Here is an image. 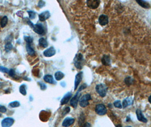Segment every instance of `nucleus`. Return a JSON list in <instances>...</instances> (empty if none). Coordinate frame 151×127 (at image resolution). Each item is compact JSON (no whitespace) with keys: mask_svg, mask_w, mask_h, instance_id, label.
<instances>
[{"mask_svg":"<svg viewBox=\"0 0 151 127\" xmlns=\"http://www.w3.org/2000/svg\"><path fill=\"white\" fill-rule=\"evenodd\" d=\"M136 2H137V3L140 6L144 7L145 9H149V8L150 7V3L147 2L145 1H140V0L136 1Z\"/></svg>","mask_w":151,"mask_h":127,"instance_id":"obj_19","label":"nucleus"},{"mask_svg":"<svg viewBox=\"0 0 151 127\" xmlns=\"http://www.w3.org/2000/svg\"><path fill=\"white\" fill-rule=\"evenodd\" d=\"M99 22L101 26H105L108 23L109 19L107 16L104 14H102L100 16L99 18Z\"/></svg>","mask_w":151,"mask_h":127,"instance_id":"obj_9","label":"nucleus"},{"mask_svg":"<svg viewBox=\"0 0 151 127\" xmlns=\"http://www.w3.org/2000/svg\"><path fill=\"white\" fill-rule=\"evenodd\" d=\"M27 13H28L29 17L31 19H34L36 16V13L33 11H27Z\"/></svg>","mask_w":151,"mask_h":127,"instance_id":"obj_28","label":"nucleus"},{"mask_svg":"<svg viewBox=\"0 0 151 127\" xmlns=\"http://www.w3.org/2000/svg\"><path fill=\"white\" fill-rule=\"evenodd\" d=\"M55 53H56V51H55V49L51 46L49 48L47 49V50H45L44 53H43V54H44L45 57H50L53 56L54 55H55Z\"/></svg>","mask_w":151,"mask_h":127,"instance_id":"obj_8","label":"nucleus"},{"mask_svg":"<svg viewBox=\"0 0 151 127\" xmlns=\"http://www.w3.org/2000/svg\"><path fill=\"white\" fill-rule=\"evenodd\" d=\"M65 75L61 71H58L57 72H55L54 76H55V79L57 80H61V79H63V77H64Z\"/></svg>","mask_w":151,"mask_h":127,"instance_id":"obj_21","label":"nucleus"},{"mask_svg":"<svg viewBox=\"0 0 151 127\" xmlns=\"http://www.w3.org/2000/svg\"><path fill=\"white\" fill-rule=\"evenodd\" d=\"M8 22V18L6 16H3V17L2 18L1 22H0V25H1V27L2 28L5 27L6 26V24Z\"/></svg>","mask_w":151,"mask_h":127,"instance_id":"obj_22","label":"nucleus"},{"mask_svg":"<svg viewBox=\"0 0 151 127\" xmlns=\"http://www.w3.org/2000/svg\"><path fill=\"white\" fill-rule=\"evenodd\" d=\"M39 45L42 46L43 48H47L48 46V42L44 38H40L39 40Z\"/></svg>","mask_w":151,"mask_h":127,"instance_id":"obj_20","label":"nucleus"},{"mask_svg":"<svg viewBox=\"0 0 151 127\" xmlns=\"http://www.w3.org/2000/svg\"><path fill=\"white\" fill-rule=\"evenodd\" d=\"M125 83L127 85H130L132 83V79L130 77H127L125 79Z\"/></svg>","mask_w":151,"mask_h":127,"instance_id":"obj_32","label":"nucleus"},{"mask_svg":"<svg viewBox=\"0 0 151 127\" xmlns=\"http://www.w3.org/2000/svg\"><path fill=\"white\" fill-rule=\"evenodd\" d=\"M84 121V117H83V115H80L79 121H78V123L80 124V126H81L82 124L83 123V122Z\"/></svg>","mask_w":151,"mask_h":127,"instance_id":"obj_33","label":"nucleus"},{"mask_svg":"<svg viewBox=\"0 0 151 127\" xmlns=\"http://www.w3.org/2000/svg\"><path fill=\"white\" fill-rule=\"evenodd\" d=\"M127 99H125V100H123V107L124 108H126V107H127L129 105H130L132 103V100L130 99V98H128Z\"/></svg>","mask_w":151,"mask_h":127,"instance_id":"obj_23","label":"nucleus"},{"mask_svg":"<svg viewBox=\"0 0 151 127\" xmlns=\"http://www.w3.org/2000/svg\"><path fill=\"white\" fill-rule=\"evenodd\" d=\"M9 69L6 67H4L3 66H0V71L3 73H8L9 72Z\"/></svg>","mask_w":151,"mask_h":127,"instance_id":"obj_31","label":"nucleus"},{"mask_svg":"<svg viewBox=\"0 0 151 127\" xmlns=\"http://www.w3.org/2000/svg\"><path fill=\"white\" fill-rule=\"evenodd\" d=\"M70 111V107H67L66 108H65V110H64L63 111V112H62V115H63V116L65 115H66V114H67L68 113V112H69Z\"/></svg>","mask_w":151,"mask_h":127,"instance_id":"obj_34","label":"nucleus"},{"mask_svg":"<svg viewBox=\"0 0 151 127\" xmlns=\"http://www.w3.org/2000/svg\"><path fill=\"white\" fill-rule=\"evenodd\" d=\"M101 61H102V63L104 65H109L110 64V57L109 56H107V55H104V56H103L102 59H101Z\"/></svg>","mask_w":151,"mask_h":127,"instance_id":"obj_16","label":"nucleus"},{"mask_svg":"<svg viewBox=\"0 0 151 127\" xmlns=\"http://www.w3.org/2000/svg\"><path fill=\"white\" fill-rule=\"evenodd\" d=\"M44 80L45 82L47 83H50V84H55V81L54 80V79L53 76L50 75H46L44 77Z\"/></svg>","mask_w":151,"mask_h":127,"instance_id":"obj_18","label":"nucleus"},{"mask_svg":"<svg viewBox=\"0 0 151 127\" xmlns=\"http://www.w3.org/2000/svg\"><path fill=\"white\" fill-rule=\"evenodd\" d=\"M83 60V57L81 53L77 54L75 56V57L74 58V64L75 66L78 69H82V62Z\"/></svg>","mask_w":151,"mask_h":127,"instance_id":"obj_4","label":"nucleus"},{"mask_svg":"<svg viewBox=\"0 0 151 127\" xmlns=\"http://www.w3.org/2000/svg\"><path fill=\"white\" fill-rule=\"evenodd\" d=\"M1 116H2V114L0 113V117H1Z\"/></svg>","mask_w":151,"mask_h":127,"instance_id":"obj_40","label":"nucleus"},{"mask_svg":"<svg viewBox=\"0 0 151 127\" xmlns=\"http://www.w3.org/2000/svg\"><path fill=\"white\" fill-rule=\"evenodd\" d=\"M75 119L71 118H66L62 123V126L64 127H69L74 123Z\"/></svg>","mask_w":151,"mask_h":127,"instance_id":"obj_14","label":"nucleus"},{"mask_svg":"<svg viewBox=\"0 0 151 127\" xmlns=\"http://www.w3.org/2000/svg\"></svg>","mask_w":151,"mask_h":127,"instance_id":"obj_41","label":"nucleus"},{"mask_svg":"<svg viewBox=\"0 0 151 127\" xmlns=\"http://www.w3.org/2000/svg\"><path fill=\"white\" fill-rule=\"evenodd\" d=\"M100 1H91V0H89L87 1V4L88 6L90 7L91 9H95L99 7L100 5Z\"/></svg>","mask_w":151,"mask_h":127,"instance_id":"obj_11","label":"nucleus"},{"mask_svg":"<svg viewBox=\"0 0 151 127\" xmlns=\"http://www.w3.org/2000/svg\"><path fill=\"white\" fill-rule=\"evenodd\" d=\"M86 87H87V85L86 84H83V85L80 86L79 90H78V91L77 92V93H76V95H74V97L72 98L71 99V101H70V104H71L72 107H73L75 108L77 107L78 102H79V100L80 95V92H81V91H82V90L85 89Z\"/></svg>","mask_w":151,"mask_h":127,"instance_id":"obj_1","label":"nucleus"},{"mask_svg":"<svg viewBox=\"0 0 151 127\" xmlns=\"http://www.w3.org/2000/svg\"><path fill=\"white\" fill-rule=\"evenodd\" d=\"M7 109L5 106L0 105V112H2V113H5L6 112Z\"/></svg>","mask_w":151,"mask_h":127,"instance_id":"obj_35","label":"nucleus"},{"mask_svg":"<svg viewBox=\"0 0 151 127\" xmlns=\"http://www.w3.org/2000/svg\"><path fill=\"white\" fill-rule=\"evenodd\" d=\"M35 32L39 34H43L45 32L44 27L40 23H38L36 24H33L31 27Z\"/></svg>","mask_w":151,"mask_h":127,"instance_id":"obj_5","label":"nucleus"},{"mask_svg":"<svg viewBox=\"0 0 151 127\" xmlns=\"http://www.w3.org/2000/svg\"><path fill=\"white\" fill-rule=\"evenodd\" d=\"M14 120L11 118H6L2 121L1 125L2 127H10L14 124Z\"/></svg>","mask_w":151,"mask_h":127,"instance_id":"obj_7","label":"nucleus"},{"mask_svg":"<svg viewBox=\"0 0 151 127\" xmlns=\"http://www.w3.org/2000/svg\"><path fill=\"white\" fill-rule=\"evenodd\" d=\"M24 39L26 41L27 44H31L33 42V38L30 36H24Z\"/></svg>","mask_w":151,"mask_h":127,"instance_id":"obj_27","label":"nucleus"},{"mask_svg":"<svg viewBox=\"0 0 151 127\" xmlns=\"http://www.w3.org/2000/svg\"><path fill=\"white\" fill-rule=\"evenodd\" d=\"M5 48L7 52H9V51H10L12 49H13V45H12L10 42H7V44L5 45Z\"/></svg>","mask_w":151,"mask_h":127,"instance_id":"obj_25","label":"nucleus"},{"mask_svg":"<svg viewBox=\"0 0 151 127\" xmlns=\"http://www.w3.org/2000/svg\"><path fill=\"white\" fill-rule=\"evenodd\" d=\"M19 92L20 93L22 94V95H26L27 94V92H26V85H22L20 86L19 88Z\"/></svg>","mask_w":151,"mask_h":127,"instance_id":"obj_24","label":"nucleus"},{"mask_svg":"<svg viewBox=\"0 0 151 127\" xmlns=\"http://www.w3.org/2000/svg\"><path fill=\"white\" fill-rule=\"evenodd\" d=\"M91 99V97L90 94H87L83 95L79 100V105L82 107H86L89 104L88 101Z\"/></svg>","mask_w":151,"mask_h":127,"instance_id":"obj_3","label":"nucleus"},{"mask_svg":"<svg viewBox=\"0 0 151 127\" xmlns=\"http://www.w3.org/2000/svg\"><path fill=\"white\" fill-rule=\"evenodd\" d=\"M83 127H91V124L90 123H87L84 125Z\"/></svg>","mask_w":151,"mask_h":127,"instance_id":"obj_38","label":"nucleus"},{"mask_svg":"<svg viewBox=\"0 0 151 127\" xmlns=\"http://www.w3.org/2000/svg\"><path fill=\"white\" fill-rule=\"evenodd\" d=\"M26 50H27V53H28V54L30 55V56H34L35 55V52L34 49L32 48L31 46V44H27Z\"/></svg>","mask_w":151,"mask_h":127,"instance_id":"obj_17","label":"nucleus"},{"mask_svg":"<svg viewBox=\"0 0 151 127\" xmlns=\"http://www.w3.org/2000/svg\"><path fill=\"white\" fill-rule=\"evenodd\" d=\"M114 106H115V107L117 108H122V104L121 103V101L118 100V101H115L114 102Z\"/></svg>","mask_w":151,"mask_h":127,"instance_id":"obj_29","label":"nucleus"},{"mask_svg":"<svg viewBox=\"0 0 151 127\" xmlns=\"http://www.w3.org/2000/svg\"><path fill=\"white\" fill-rule=\"evenodd\" d=\"M45 2L43 1H39V2L38 3V6L39 7H43L45 5Z\"/></svg>","mask_w":151,"mask_h":127,"instance_id":"obj_36","label":"nucleus"},{"mask_svg":"<svg viewBox=\"0 0 151 127\" xmlns=\"http://www.w3.org/2000/svg\"><path fill=\"white\" fill-rule=\"evenodd\" d=\"M116 127H122V126H121V125H119H119H117V126H116Z\"/></svg>","mask_w":151,"mask_h":127,"instance_id":"obj_39","label":"nucleus"},{"mask_svg":"<svg viewBox=\"0 0 151 127\" xmlns=\"http://www.w3.org/2000/svg\"><path fill=\"white\" fill-rule=\"evenodd\" d=\"M40 88L41 90H45L46 89V85H45L43 83H40Z\"/></svg>","mask_w":151,"mask_h":127,"instance_id":"obj_37","label":"nucleus"},{"mask_svg":"<svg viewBox=\"0 0 151 127\" xmlns=\"http://www.w3.org/2000/svg\"><path fill=\"white\" fill-rule=\"evenodd\" d=\"M9 105L10 107L14 108V107H18L20 106V103L18 101H14L10 103Z\"/></svg>","mask_w":151,"mask_h":127,"instance_id":"obj_26","label":"nucleus"},{"mask_svg":"<svg viewBox=\"0 0 151 127\" xmlns=\"http://www.w3.org/2000/svg\"><path fill=\"white\" fill-rule=\"evenodd\" d=\"M50 16V14L49 13V11H45L43 12V13H41L40 14H39V20H40L41 22H44L45 20L49 19Z\"/></svg>","mask_w":151,"mask_h":127,"instance_id":"obj_12","label":"nucleus"},{"mask_svg":"<svg viewBox=\"0 0 151 127\" xmlns=\"http://www.w3.org/2000/svg\"><path fill=\"white\" fill-rule=\"evenodd\" d=\"M136 116H137V118L140 121V122H142L143 123H146L147 122V119L144 117V115L143 114L142 111L140 110V109H137L136 111Z\"/></svg>","mask_w":151,"mask_h":127,"instance_id":"obj_10","label":"nucleus"},{"mask_svg":"<svg viewBox=\"0 0 151 127\" xmlns=\"http://www.w3.org/2000/svg\"><path fill=\"white\" fill-rule=\"evenodd\" d=\"M8 73H9L10 76H11V77H14L15 76V71H14V69H10L9 71V72H8Z\"/></svg>","mask_w":151,"mask_h":127,"instance_id":"obj_30","label":"nucleus"},{"mask_svg":"<svg viewBox=\"0 0 151 127\" xmlns=\"http://www.w3.org/2000/svg\"><path fill=\"white\" fill-rule=\"evenodd\" d=\"M95 111H96V113L99 115H104L105 114H106L107 112L106 107L103 104H98L96 106Z\"/></svg>","mask_w":151,"mask_h":127,"instance_id":"obj_6","label":"nucleus"},{"mask_svg":"<svg viewBox=\"0 0 151 127\" xmlns=\"http://www.w3.org/2000/svg\"><path fill=\"white\" fill-rule=\"evenodd\" d=\"M72 97V93H67L66 95H65V96L63 97L61 101V105H63V104H65L66 103H67L69 102V100L70 99V98Z\"/></svg>","mask_w":151,"mask_h":127,"instance_id":"obj_15","label":"nucleus"},{"mask_svg":"<svg viewBox=\"0 0 151 127\" xmlns=\"http://www.w3.org/2000/svg\"><path fill=\"white\" fill-rule=\"evenodd\" d=\"M107 88L104 84H98L96 86V91L101 97H104L106 95Z\"/></svg>","mask_w":151,"mask_h":127,"instance_id":"obj_2","label":"nucleus"},{"mask_svg":"<svg viewBox=\"0 0 151 127\" xmlns=\"http://www.w3.org/2000/svg\"><path fill=\"white\" fill-rule=\"evenodd\" d=\"M83 77V72H80L76 75L75 79V88H74V90H76L77 89L78 85L80 83V81L82 80Z\"/></svg>","mask_w":151,"mask_h":127,"instance_id":"obj_13","label":"nucleus"}]
</instances>
